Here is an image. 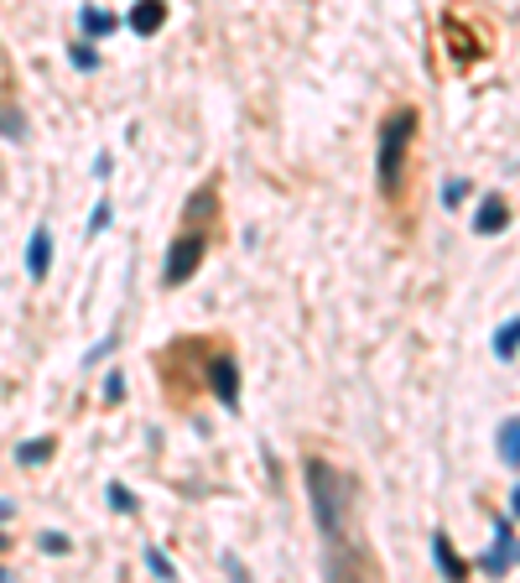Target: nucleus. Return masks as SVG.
<instances>
[{
    "mask_svg": "<svg viewBox=\"0 0 520 583\" xmlns=\"http://www.w3.org/2000/svg\"><path fill=\"white\" fill-rule=\"evenodd\" d=\"M68 63H74L79 74H94V68H100V53H94L89 42H74V47H68Z\"/></svg>",
    "mask_w": 520,
    "mask_h": 583,
    "instance_id": "15",
    "label": "nucleus"
},
{
    "mask_svg": "<svg viewBox=\"0 0 520 583\" xmlns=\"http://www.w3.org/2000/svg\"><path fill=\"white\" fill-rule=\"evenodd\" d=\"M161 21H167V0H136L131 16H125V26H131L136 37H157Z\"/></svg>",
    "mask_w": 520,
    "mask_h": 583,
    "instance_id": "7",
    "label": "nucleus"
},
{
    "mask_svg": "<svg viewBox=\"0 0 520 583\" xmlns=\"http://www.w3.org/2000/svg\"><path fill=\"white\" fill-rule=\"evenodd\" d=\"M307 501H313V516H318V531L328 537L334 547L349 542V484H343V474L334 469V463L323 459H307Z\"/></svg>",
    "mask_w": 520,
    "mask_h": 583,
    "instance_id": "1",
    "label": "nucleus"
},
{
    "mask_svg": "<svg viewBox=\"0 0 520 583\" xmlns=\"http://www.w3.org/2000/svg\"><path fill=\"white\" fill-rule=\"evenodd\" d=\"M104 224H110V203H94V220H89V235H100Z\"/></svg>",
    "mask_w": 520,
    "mask_h": 583,
    "instance_id": "22",
    "label": "nucleus"
},
{
    "mask_svg": "<svg viewBox=\"0 0 520 583\" xmlns=\"http://www.w3.org/2000/svg\"><path fill=\"white\" fill-rule=\"evenodd\" d=\"M47 271H53V235H47V224H37L32 240H26V277L47 282Z\"/></svg>",
    "mask_w": 520,
    "mask_h": 583,
    "instance_id": "6",
    "label": "nucleus"
},
{
    "mask_svg": "<svg viewBox=\"0 0 520 583\" xmlns=\"http://www.w3.org/2000/svg\"><path fill=\"white\" fill-rule=\"evenodd\" d=\"M146 568H151L157 579H178V568H172V558H167L161 547H146Z\"/></svg>",
    "mask_w": 520,
    "mask_h": 583,
    "instance_id": "18",
    "label": "nucleus"
},
{
    "mask_svg": "<svg viewBox=\"0 0 520 583\" xmlns=\"http://www.w3.org/2000/svg\"><path fill=\"white\" fill-rule=\"evenodd\" d=\"M203 370H208V391L219 396V406L235 412V406H240V365L229 360V355H214Z\"/></svg>",
    "mask_w": 520,
    "mask_h": 583,
    "instance_id": "5",
    "label": "nucleus"
},
{
    "mask_svg": "<svg viewBox=\"0 0 520 583\" xmlns=\"http://www.w3.org/2000/svg\"><path fill=\"white\" fill-rule=\"evenodd\" d=\"M203 214H214V193H208V188H199V193L188 199V220H203Z\"/></svg>",
    "mask_w": 520,
    "mask_h": 583,
    "instance_id": "19",
    "label": "nucleus"
},
{
    "mask_svg": "<svg viewBox=\"0 0 520 583\" xmlns=\"http://www.w3.org/2000/svg\"><path fill=\"white\" fill-rule=\"evenodd\" d=\"M104 495H110V511H121V516H136V495H131L121 480H110V490H104Z\"/></svg>",
    "mask_w": 520,
    "mask_h": 583,
    "instance_id": "16",
    "label": "nucleus"
},
{
    "mask_svg": "<svg viewBox=\"0 0 520 583\" xmlns=\"http://www.w3.org/2000/svg\"><path fill=\"white\" fill-rule=\"evenodd\" d=\"M0 136H5V142H26V136H32V131H26V115H21L16 104H0Z\"/></svg>",
    "mask_w": 520,
    "mask_h": 583,
    "instance_id": "12",
    "label": "nucleus"
},
{
    "mask_svg": "<svg viewBox=\"0 0 520 583\" xmlns=\"http://www.w3.org/2000/svg\"><path fill=\"white\" fill-rule=\"evenodd\" d=\"M42 547H47V552H68V537H63V531H42Z\"/></svg>",
    "mask_w": 520,
    "mask_h": 583,
    "instance_id": "21",
    "label": "nucleus"
},
{
    "mask_svg": "<svg viewBox=\"0 0 520 583\" xmlns=\"http://www.w3.org/2000/svg\"><path fill=\"white\" fill-rule=\"evenodd\" d=\"M203 256H208V235H203V229H182L178 240L167 245V261H161V282H167V287L193 282V277H199V266H203Z\"/></svg>",
    "mask_w": 520,
    "mask_h": 583,
    "instance_id": "3",
    "label": "nucleus"
},
{
    "mask_svg": "<svg viewBox=\"0 0 520 583\" xmlns=\"http://www.w3.org/2000/svg\"><path fill=\"white\" fill-rule=\"evenodd\" d=\"M83 37H110V32H115V26H121V21L110 16V11H100V5H83Z\"/></svg>",
    "mask_w": 520,
    "mask_h": 583,
    "instance_id": "11",
    "label": "nucleus"
},
{
    "mask_svg": "<svg viewBox=\"0 0 520 583\" xmlns=\"http://www.w3.org/2000/svg\"><path fill=\"white\" fill-rule=\"evenodd\" d=\"M495 448H500V459L510 463V469H520V417H505Z\"/></svg>",
    "mask_w": 520,
    "mask_h": 583,
    "instance_id": "10",
    "label": "nucleus"
},
{
    "mask_svg": "<svg viewBox=\"0 0 520 583\" xmlns=\"http://www.w3.org/2000/svg\"><path fill=\"white\" fill-rule=\"evenodd\" d=\"M110 349H115V339H100V344H94V349H89V355H83V365H94V360H104V355H110Z\"/></svg>",
    "mask_w": 520,
    "mask_h": 583,
    "instance_id": "23",
    "label": "nucleus"
},
{
    "mask_svg": "<svg viewBox=\"0 0 520 583\" xmlns=\"http://www.w3.org/2000/svg\"><path fill=\"white\" fill-rule=\"evenodd\" d=\"M5 579H11V573H5V568H0V583H5Z\"/></svg>",
    "mask_w": 520,
    "mask_h": 583,
    "instance_id": "27",
    "label": "nucleus"
},
{
    "mask_svg": "<svg viewBox=\"0 0 520 583\" xmlns=\"http://www.w3.org/2000/svg\"><path fill=\"white\" fill-rule=\"evenodd\" d=\"M495 355H500V360H516V355H520V318L500 323V334H495Z\"/></svg>",
    "mask_w": 520,
    "mask_h": 583,
    "instance_id": "13",
    "label": "nucleus"
},
{
    "mask_svg": "<svg viewBox=\"0 0 520 583\" xmlns=\"http://www.w3.org/2000/svg\"><path fill=\"white\" fill-rule=\"evenodd\" d=\"M417 110H391L381 121V136H375V182H381L385 199L400 193V167H406V152L417 142Z\"/></svg>",
    "mask_w": 520,
    "mask_h": 583,
    "instance_id": "2",
    "label": "nucleus"
},
{
    "mask_svg": "<svg viewBox=\"0 0 520 583\" xmlns=\"http://www.w3.org/2000/svg\"><path fill=\"white\" fill-rule=\"evenodd\" d=\"M0 522H11V501H0Z\"/></svg>",
    "mask_w": 520,
    "mask_h": 583,
    "instance_id": "26",
    "label": "nucleus"
},
{
    "mask_svg": "<svg viewBox=\"0 0 520 583\" xmlns=\"http://www.w3.org/2000/svg\"><path fill=\"white\" fill-rule=\"evenodd\" d=\"M505 224H510V209H505L500 193L479 199V209H474V235H500Z\"/></svg>",
    "mask_w": 520,
    "mask_h": 583,
    "instance_id": "8",
    "label": "nucleus"
},
{
    "mask_svg": "<svg viewBox=\"0 0 520 583\" xmlns=\"http://www.w3.org/2000/svg\"><path fill=\"white\" fill-rule=\"evenodd\" d=\"M121 396H125V375L110 370V375H104V402H121Z\"/></svg>",
    "mask_w": 520,
    "mask_h": 583,
    "instance_id": "20",
    "label": "nucleus"
},
{
    "mask_svg": "<svg viewBox=\"0 0 520 583\" xmlns=\"http://www.w3.org/2000/svg\"><path fill=\"white\" fill-rule=\"evenodd\" d=\"M53 448H58L53 438H32V442H21V448H16V463H26V469H32V463H47V459H53Z\"/></svg>",
    "mask_w": 520,
    "mask_h": 583,
    "instance_id": "14",
    "label": "nucleus"
},
{
    "mask_svg": "<svg viewBox=\"0 0 520 583\" xmlns=\"http://www.w3.org/2000/svg\"><path fill=\"white\" fill-rule=\"evenodd\" d=\"M0 547H5V537H0Z\"/></svg>",
    "mask_w": 520,
    "mask_h": 583,
    "instance_id": "28",
    "label": "nucleus"
},
{
    "mask_svg": "<svg viewBox=\"0 0 520 583\" xmlns=\"http://www.w3.org/2000/svg\"><path fill=\"white\" fill-rule=\"evenodd\" d=\"M432 558H438V573L442 579H463V573H468V563H463L459 552H453V547H448V537H432Z\"/></svg>",
    "mask_w": 520,
    "mask_h": 583,
    "instance_id": "9",
    "label": "nucleus"
},
{
    "mask_svg": "<svg viewBox=\"0 0 520 583\" xmlns=\"http://www.w3.org/2000/svg\"><path fill=\"white\" fill-rule=\"evenodd\" d=\"M110 167H115V157H110V152H100V161H94V178H110Z\"/></svg>",
    "mask_w": 520,
    "mask_h": 583,
    "instance_id": "24",
    "label": "nucleus"
},
{
    "mask_svg": "<svg viewBox=\"0 0 520 583\" xmlns=\"http://www.w3.org/2000/svg\"><path fill=\"white\" fill-rule=\"evenodd\" d=\"M510 516H516V522H520V484H516V490H510Z\"/></svg>",
    "mask_w": 520,
    "mask_h": 583,
    "instance_id": "25",
    "label": "nucleus"
},
{
    "mask_svg": "<svg viewBox=\"0 0 520 583\" xmlns=\"http://www.w3.org/2000/svg\"><path fill=\"white\" fill-rule=\"evenodd\" d=\"M468 193H474V182H468V178H448V182H442V203H448V209H459Z\"/></svg>",
    "mask_w": 520,
    "mask_h": 583,
    "instance_id": "17",
    "label": "nucleus"
},
{
    "mask_svg": "<svg viewBox=\"0 0 520 583\" xmlns=\"http://www.w3.org/2000/svg\"><path fill=\"white\" fill-rule=\"evenodd\" d=\"M520 558V547H516V516H500L495 522V542H489V552H484L479 563V573H489V579H500V573H510V563Z\"/></svg>",
    "mask_w": 520,
    "mask_h": 583,
    "instance_id": "4",
    "label": "nucleus"
}]
</instances>
